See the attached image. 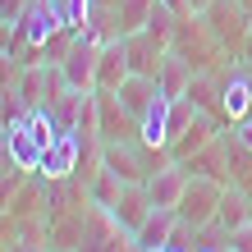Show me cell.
Here are the masks:
<instances>
[{"label":"cell","mask_w":252,"mask_h":252,"mask_svg":"<svg viewBox=\"0 0 252 252\" xmlns=\"http://www.w3.org/2000/svg\"><path fill=\"white\" fill-rule=\"evenodd\" d=\"M174 225H179V211H174V206H152L147 220L133 229V248H138V252H160L170 243Z\"/></svg>","instance_id":"8"},{"label":"cell","mask_w":252,"mask_h":252,"mask_svg":"<svg viewBox=\"0 0 252 252\" xmlns=\"http://www.w3.org/2000/svg\"><path fill=\"white\" fill-rule=\"evenodd\" d=\"M216 138H220V133H216V124H211V115L202 110L197 120H192V124L179 133V138L170 142V160H188V156H197L202 147H206V142H216Z\"/></svg>","instance_id":"14"},{"label":"cell","mask_w":252,"mask_h":252,"mask_svg":"<svg viewBox=\"0 0 252 252\" xmlns=\"http://www.w3.org/2000/svg\"><path fill=\"white\" fill-rule=\"evenodd\" d=\"M96 133H101V142H133L138 138V120L124 110L120 92L96 87Z\"/></svg>","instance_id":"4"},{"label":"cell","mask_w":252,"mask_h":252,"mask_svg":"<svg viewBox=\"0 0 252 252\" xmlns=\"http://www.w3.org/2000/svg\"><path fill=\"white\" fill-rule=\"evenodd\" d=\"M229 252H252V225H243V229L229 234Z\"/></svg>","instance_id":"19"},{"label":"cell","mask_w":252,"mask_h":252,"mask_svg":"<svg viewBox=\"0 0 252 252\" xmlns=\"http://www.w3.org/2000/svg\"><path fill=\"white\" fill-rule=\"evenodd\" d=\"M239 55H243V64H252V32H248V41H243V51H239Z\"/></svg>","instance_id":"25"},{"label":"cell","mask_w":252,"mask_h":252,"mask_svg":"<svg viewBox=\"0 0 252 252\" xmlns=\"http://www.w3.org/2000/svg\"><path fill=\"white\" fill-rule=\"evenodd\" d=\"M192 73H197V69H192V64L184 60L179 51H165V60H160V73H156V83H160V92H165V96L174 101V96H184V92H188Z\"/></svg>","instance_id":"16"},{"label":"cell","mask_w":252,"mask_h":252,"mask_svg":"<svg viewBox=\"0 0 252 252\" xmlns=\"http://www.w3.org/2000/svg\"><path fill=\"white\" fill-rule=\"evenodd\" d=\"M46 197H51V192H46ZM46 197H37V179H32V184H23L19 192H14L9 211H14V216H32V211H37V202H46Z\"/></svg>","instance_id":"18"},{"label":"cell","mask_w":252,"mask_h":252,"mask_svg":"<svg viewBox=\"0 0 252 252\" xmlns=\"http://www.w3.org/2000/svg\"><path fill=\"white\" fill-rule=\"evenodd\" d=\"M78 160H83V138H78V128H69V133H60V138L46 147L37 174L46 184H60V179H69V174H78Z\"/></svg>","instance_id":"6"},{"label":"cell","mask_w":252,"mask_h":252,"mask_svg":"<svg viewBox=\"0 0 252 252\" xmlns=\"http://www.w3.org/2000/svg\"><path fill=\"white\" fill-rule=\"evenodd\" d=\"M243 9H248V14H252V0H243Z\"/></svg>","instance_id":"28"},{"label":"cell","mask_w":252,"mask_h":252,"mask_svg":"<svg viewBox=\"0 0 252 252\" xmlns=\"http://www.w3.org/2000/svg\"><path fill=\"white\" fill-rule=\"evenodd\" d=\"M211 5H216V0H188V14H206Z\"/></svg>","instance_id":"24"},{"label":"cell","mask_w":252,"mask_h":252,"mask_svg":"<svg viewBox=\"0 0 252 252\" xmlns=\"http://www.w3.org/2000/svg\"><path fill=\"white\" fill-rule=\"evenodd\" d=\"M220 192H225V184H220V179L192 174L174 211H179V220H184V225H192V229H206V225L216 220V211H220Z\"/></svg>","instance_id":"2"},{"label":"cell","mask_w":252,"mask_h":252,"mask_svg":"<svg viewBox=\"0 0 252 252\" xmlns=\"http://www.w3.org/2000/svg\"><path fill=\"white\" fill-rule=\"evenodd\" d=\"M96 55H101V41H92L87 32H78L73 46L64 51V60H60L64 83L78 87V92H92V87H96Z\"/></svg>","instance_id":"5"},{"label":"cell","mask_w":252,"mask_h":252,"mask_svg":"<svg viewBox=\"0 0 252 252\" xmlns=\"http://www.w3.org/2000/svg\"><path fill=\"white\" fill-rule=\"evenodd\" d=\"M202 252H229V248H216V243H206V248H202Z\"/></svg>","instance_id":"27"},{"label":"cell","mask_w":252,"mask_h":252,"mask_svg":"<svg viewBox=\"0 0 252 252\" xmlns=\"http://www.w3.org/2000/svg\"><path fill=\"white\" fill-rule=\"evenodd\" d=\"M96 5H101V9H115L120 0H92V9H96Z\"/></svg>","instance_id":"26"},{"label":"cell","mask_w":252,"mask_h":252,"mask_svg":"<svg viewBox=\"0 0 252 252\" xmlns=\"http://www.w3.org/2000/svg\"><path fill=\"white\" fill-rule=\"evenodd\" d=\"M124 51H128L133 73H147V78H156V73H160V60H165V51H170V46H160V41L142 28V32H128V37H124Z\"/></svg>","instance_id":"11"},{"label":"cell","mask_w":252,"mask_h":252,"mask_svg":"<svg viewBox=\"0 0 252 252\" xmlns=\"http://www.w3.org/2000/svg\"><path fill=\"white\" fill-rule=\"evenodd\" d=\"M128 73H133V64H128V51H124V37L106 41V46H101V55H96V87L120 92V87L128 83Z\"/></svg>","instance_id":"9"},{"label":"cell","mask_w":252,"mask_h":252,"mask_svg":"<svg viewBox=\"0 0 252 252\" xmlns=\"http://www.w3.org/2000/svg\"><path fill=\"white\" fill-rule=\"evenodd\" d=\"M220 115L234 120V124L252 115V78L248 73H229V78L220 83Z\"/></svg>","instance_id":"12"},{"label":"cell","mask_w":252,"mask_h":252,"mask_svg":"<svg viewBox=\"0 0 252 252\" xmlns=\"http://www.w3.org/2000/svg\"><path fill=\"white\" fill-rule=\"evenodd\" d=\"M188 165L184 160H165V165H156L152 174H147V197H152V206H179V197H184V188H188Z\"/></svg>","instance_id":"7"},{"label":"cell","mask_w":252,"mask_h":252,"mask_svg":"<svg viewBox=\"0 0 252 252\" xmlns=\"http://www.w3.org/2000/svg\"><path fill=\"white\" fill-rule=\"evenodd\" d=\"M14 28H19V41H14V51H32V60L28 64H46L41 60V51H46V41L55 32H64V9H60V0H28V9L14 19Z\"/></svg>","instance_id":"1"},{"label":"cell","mask_w":252,"mask_h":252,"mask_svg":"<svg viewBox=\"0 0 252 252\" xmlns=\"http://www.w3.org/2000/svg\"><path fill=\"white\" fill-rule=\"evenodd\" d=\"M37 234H41V229H37V225H32V239H23V243H14V248H9V252H51V248H46V243H41V239H37Z\"/></svg>","instance_id":"20"},{"label":"cell","mask_w":252,"mask_h":252,"mask_svg":"<svg viewBox=\"0 0 252 252\" xmlns=\"http://www.w3.org/2000/svg\"><path fill=\"white\" fill-rule=\"evenodd\" d=\"M202 19H206V28H211V37L220 41V46L243 51V41H248V32H252V14L243 9V0H216Z\"/></svg>","instance_id":"3"},{"label":"cell","mask_w":252,"mask_h":252,"mask_svg":"<svg viewBox=\"0 0 252 252\" xmlns=\"http://www.w3.org/2000/svg\"><path fill=\"white\" fill-rule=\"evenodd\" d=\"M216 220H220V229H225V239H229L234 229L252 225V192H248V188H225V192H220Z\"/></svg>","instance_id":"13"},{"label":"cell","mask_w":252,"mask_h":252,"mask_svg":"<svg viewBox=\"0 0 252 252\" xmlns=\"http://www.w3.org/2000/svg\"><path fill=\"white\" fill-rule=\"evenodd\" d=\"M23 9H28V0H0V19H9V23L19 19Z\"/></svg>","instance_id":"21"},{"label":"cell","mask_w":252,"mask_h":252,"mask_svg":"<svg viewBox=\"0 0 252 252\" xmlns=\"http://www.w3.org/2000/svg\"><path fill=\"white\" fill-rule=\"evenodd\" d=\"M106 211H110V216L120 220L128 234H133V229H138L142 220H147V211H152V197H147V188H142V184H124L120 202H115V206H106Z\"/></svg>","instance_id":"15"},{"label":"cell","mask_w":252,"mask_h":252,"mask_svg":"<svg viewBox=\"0 0 252 252\" xmlns=\"http://www.w3.org/2000/svg\"><path fill=\"white\" fill-rule=\"evenodd\" d=\"M152 5H156V0H120V5H115V14H120V32L124 37L142 32L147 19H152Z\"/></svg>","instance_id":"17"},{"label":"cell","mask_w":252,"mask_h":252,"mask_svg":"<svg viewBox=\"0 0 252 252\" xmlns=\"http://www.w3.org/2000/svg\"><path fill=\"white\" fill-rule=\"evenodd\" d=\"M160 5H165V9H174L179 19H188V0H160Z\"/></svg>","instance_id":"23"},{"label":"cell","mask_w":252,"mask_h":252,"mask_svg":"<svg viewBox=\"0 0 252 252\" xmlns=\"http://www.w3.org/2000/svg\"><path fill=\"white\" fill-rule=\"evenodd\" d=\"M5 152H9V160H14L19 170L37 174V170H41V156H46V147H41L32 133H28V120H19V124L5 128Z\"/></svg>","instance_id":"10"},{"label":"cell","mask_w":252,"mask_h":252,"mask_svg":"<svg viewBox=\"0 0 252 252\" xmlns=\"http://www.w3.org/2000/svg\"><path fill=\"white\" fill-rule=\"evenodd\" d=\"M234 138H239V142L248 147V152H252V115H248V120H239V128H234Z\"/></svg>","instance_id":"22"}]
</instances>
